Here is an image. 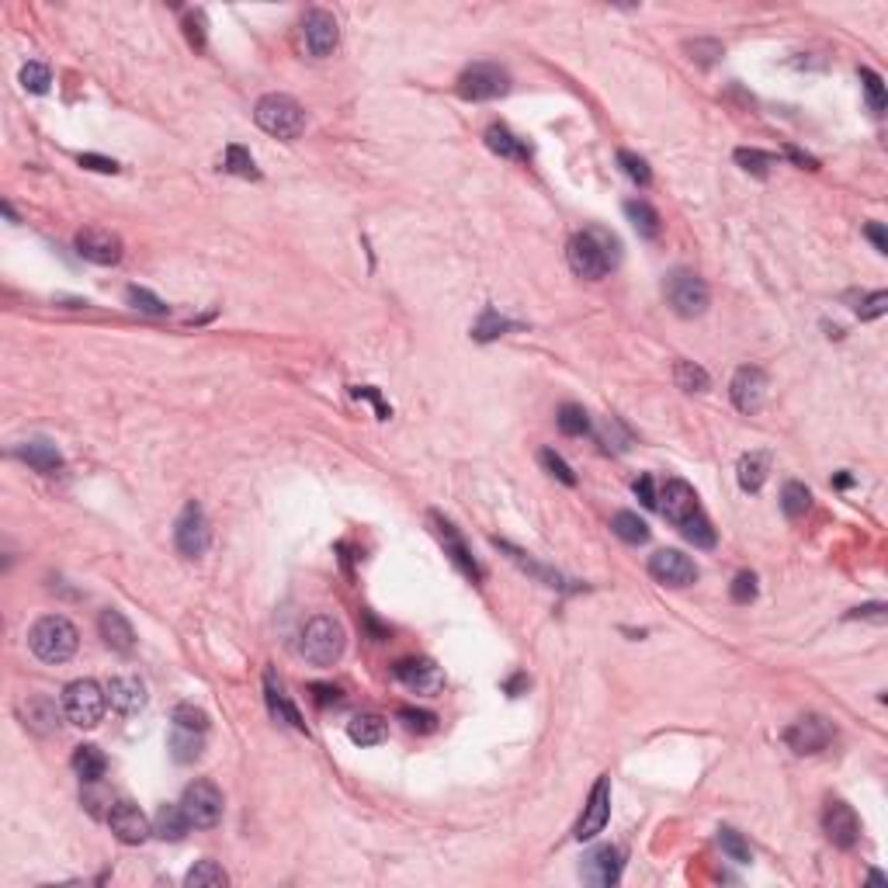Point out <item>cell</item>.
I'll return each mask as SVG.
<instances>
[{"instance_id": "1", "label": "cell", "mask_w": 888, "mask_h": 888, "mask_svg": "<svg viewBox=\"0 0 888 888\" xmlns=\"http://www.w3.org/2000/svg\"><path fill=\"white\" fill-rule=\"evenodd\" d=\"M656 507L663 510V518L674 524L694 549H711L715 545V527H711L708 514L701 510L698 493L683 479H666L663 490H659V497H656Z\"/></svg>"}, {"instance_id": "2", "label": "cell", "mask_w": 888, "mask_h": 888, "mask_svg": "<svg viewBox=\"0 0 888 888\" xmlns=\"http://www.w3.org/2000/svg\"><path fill=\"white\" fill-rule=\"evenodd\" d=\"M614 250H618L614 236H607L604 230H583L566 243V261L573 267V274L587 278V282H601L618 261Z\"/></svg>"}, {"instance_id": "3", "label": "cell", "mask_w": 888, "mask_h": 888, "mask_svg": "<svg viewBox=\"0 0 888 888\" xmlns=\"http://www.w3.org/2000/svg\"><path fill=\"white\" fill-rule=\"evenodd\" d=\"M347 649V631L334 614H316L299 635V656L313 666H334Z\"/></svg>"}, {"instance_id": "4", "label": "cell", "mask_w": 888, "mask_h": 888, "mask_svg": "<svg viewBox=\"0 0 888 888\" xmlns=\"http://www.w3.org/2000/svg\"><path fill=\"white\" fill-rule=\"evenodd\" d=\"M80 631L70 618L63 614H46L28 628V649L39 656L42 663H66L77 653Z\"/></svg>"}, {"instance_id": "5", "label": "cell", "mask_w": 888, "mask_h": 888, "mask_svg": "<svg viewBox=\"0 0 888 888\" xmlns=\"http://www.w3.org/2000/svg\"><path fill=\"white\" fill-rule=\"evenodd\" d=\"M254 122L274 139H299L306 132V111L288 94H264L254 105Z\"/></svg>"}, {"instance_id": "6", "label": "cell", "mask_w": 888, "mask_h": 888, "mask_svg": "<svg viewBox=\"0 0 888 888\" xmlns=\"http://www.w3.org/2000/svg\"><path fill=\"white\" fill-rule=\"evenodd\" d=\"M108 691H101L94 680H74L63 691V711L77 729H94L105 715Z\"/></svg>"}, {"instance_id": "7", "label": "cell", "mask_w": 888, "mask_h": 888, "mask_svg": "<svg viewBox=\"0 0 888 888\" xmlns=\"http://www.w3.org/2000/svg\"><path fill=\"white\" fill-rule=\"evenodd\" d=\"M666 299L674 306V313L683 319H694V316H705L708 302H711V292H708L705 278H698L694 271H674L666 278Z\"/></svg>"}, {"instance_id": "8", "label": "cell", "mask_w": 888, "mask_h": 888, "mask_svg": "<svg viewBox=\"0 0 888 888\" xmlns=\"http://www.w3.org/2000/svg\"><path fill=\"white\" fill-rule=\"evenodd\" d=\"M510 91V74L497 63H472L458 77V94L466 101H493Z\"/></svg>"}, {"instance_id": "9", "label": "cell", "mask_w": 888, "mask_h": 888, "mask_svg": "<svg viewBox=\"0 0 888 888\" xmlns=\"http://www.w3.org/2000/svg\"><path fill=\"white\" fill-rule=\"evenodd\" d=\"M209 542H212V531L205 510L195 500H187L181 518L174 524V545H178V552H181L184 559H202L209 552Z\"/></svg>"}, {"instance_id": "10", "label": "cell", "mask_w": 888, "mask_h": 888, "mask_svg": "<svg viewBox=\"0 0 888 888\" xmlns=\"http://www.w3.org/2000/svg\"><path fill=\"white\" fill-rule=\"evenodd\" d=\"M181 809L195 830H212L222 819V791L212 781H195L184 788Z\"/></svg>"}, {"instance_id": "11", "label": "cell", "mask_w": 888, "mask_h": 888, "mask_svg": "<svg viewBox=\"0 0 888 888\" xmlns=\"http://www.w3.org/2000/svg\"><path fill=\"white\" fill-rule=\"evenodd\" d=\"M340 42V25L337 18L323 7H313L306 18H302V46L313 59H326V56L337 49Z\"/></svg>"}, {"instance_id": "12", "label": "cell", "mask_w": 888, "mask_h": 888, "mask_svg": "<svg viewBox=\"0 0 888 888\" xmlns=\"http://www.w3.org/2000/svg\"><path fill=\"white\" fill-rule=\"evenodd\" d=\"M823 830L830 836V843L840 847V850H850L858 840H861V819H858V812L850 809L847 802H826V809H823Z\"/></svg>"}, {"instance_id": "13", "label": "cell", "mask_w": 888, "mask_h": 888, "mask_svg": "<svg viewBox=\"0 0 888 888\" xmlns=\"http://www.w3.org/2000/svg\"><path fill=\"white\" fill-rule=\"evenodd\" d=\"M607 819H611V778H597L590 798H587V805H583V815H579V823H576L573 836L579 843H583V840H594V836L607 826Z\"/></svg>"}, {"instance_id": "14", "label": "cell", "mask_w": 888, "mask_h": 888, "mask_svg": "<svg viewBox=\"0 0 888 888\" xmlns=\"http://www.w3.org/2000/svg\"><path fill=\"white\" fill-rule=\"evenodd\" d=\"M830 739H833V726L823 718V715H805V718H798L795 726H788L784 732V743L795 750V753H819V750H826L830 746Z\"/></svg>"}, {"instance_id": "15", "label": "cell", "mask_w": 888, "mask_h": 888, "mask_svg": "<svg viewBox=\"0 0 888 888\" xmlns=\"http://www.w3.org/2000/svg\"><path fill=\"white\" fill-rule=\"evenodd\" d=\"M649 576L663 587H691L698 579V566L677 549H659L649 559Z\"/></svg>"}, {"instance_id": "16", "label": "cell", "mask_w": 888, "mask_h": 888, "mask_svg": "<svg viewBox=\"0 0 888 888\" xmlns=\"http://www.w3.org/2000/svg\"><path fill=\"white\" fill-rule=\"evenodd\" d=\"M108 826H111V833L118 836L122 843H129V847L146 843L150 833H153L146 812L139 809V805H132V802H115V805L108 809Z\"/></svg>"}, {"instance_id": "17", "label": "cell", "mask_w": 888, "mask_h": 888, "mask_svg": "<svg viewBox=\"0 0 888 888\" xmlns=\"http://www.w3.org/2000/svg\"><path fill=\"white\" fill-rule=\"evenodd\" d=\"M77 254L83 261L91 264H118L122 261V239L111 233V230H101V226H87L77 233Z\"/></svg>"}, {"instance_id": "18", "label": "cell", "mask_w": 888, "mask_h": 888, "mask_svg": "<svg viewBox=\"0 0 888 888\" xmlns=\"http://www.w3.org/2000/svg\"><path fill=\"white\" fill-rule=\"evenodd\" d=\"M729 396L739 414H757L760 406H763V399H767V375L753 365L739 368V371L732 375Z\"/></svg>"}, {"instance_id": "19", "label": "cell", "mask_w": 888, "mask_h": 888, "mask_svg": "<svg viewBox=\"0 0 888 888\" xmlns=\"http://www.w3.org/2000/svg\"><path fill=\"white\" fill-rule=\"evenodd\" d=\"M622 867H625V861H622V850L618 847H597V850H590L587 858H583V878L590 882V885H601V888H607V885H618L622 882Z\"/></svg>"}, {"instance_id": "20", "label": "cell", "mask_w": 888, "mask_h": 888, "mask_svg": "<svg viewBox=\"0 0 888 888\" xmlns=\"http://www.w3.org/2000/svg\"><path fill=\"white\" fill-rule=\"evenodd\" d=\"M431 524H434V535L441 538L444 552L451 555V562L469 576V579H483V570H479V562L472 559V552H469V545H466V538L458 535V527L451 521H444L441 514H431Z\"/></svg>"}, {"instance_id": "21", "label": "cell", "mask_w": 888, "mask_h": 888, "mask_svg": "<svg viewBox=\"0 0 888 888\" xmlns=\"http://www.w3.org/2000/svg\"><path fill=\"white\" fill-rule=\"evenodd\" d=\"M396 680L417 694H438L444 687V674L434 659H403L396 666Z\"/></svg>"}, {"instance_id": "22", "label": "cell", "mask_w": 888, "mask_h": 888, "mask_svg": "<svg viewBox=\"0 0 888 888\" xmlns=\"http://www.w3.org/2000/svg\"><path fill=\"white\" fill-rule=\"evenodd\" d=\"M108 705L115 708L118 715H135L146 708V683L132 674L108 680Z\"/></svg>"}, {"instance_id": "23", "label": "cell", "mask_w": 888, "mask_h": 888, "mask_svg": "<svg viewBox=\"0 0 888 888\" xmlns=\"http://www.w3.org/2000/svg\"><path fill=\"white\" fill-rule=\"evenodd\" d=\"M264 698H267V711H271V718H274V722H285V726H292V729L306 732V722H302L299 708L288 701L285 683H282V677H278L274 670H267V674H264Z\"/></svg>"}, {"instance_id": "24", "label": "cell", "mask_w": 888, "mask_h": 888, "mask_svg": "<svg viewBox=\"0 0 888 888\" xmlns=\"http://www.w3.org/2000/svg\"><path fill=\"white\" fill-rule=\"evenodd\" d=\"M98 628H101V639H105L108 649H115V653H132L135 649V628L122 611H115V607L101 611Z\"/></svg>"}, {"instance_id": "25", "label": "cell", "mask_w": 888, "mask_h": 888, "mask_svg": "<svg viewBox=\"0 0 888 888\" xmlns=\"http://www.w3.org/2000/svg\"><path fill=\"white\" fill-rule=\"evenodd\" d=\"M18 458H25L31 469L39 472H56L63 469V455H59V448L53 441H46V438H35V441H25L18 444Z\"/></svg>"}, {"instance_id": "26", "label": "cell", "mask_w": 888, "mask_h": 888, "mask_svg": "<svg viewBox=\"0 0 888 888\" xmlns=\"http://www.w3.org/2000/svg\"><path fill=\"white\" fill-rule=\"evenodd\" d=\"M767 472H770V458H767L763 451H750V455H743V458H739V466H736V475H739L743 493H760V490H763V483H767Z\"/></svg>"}, {"instance_id": "27", "label": "cell", "mask_w": 888, "mask_h": 888, "mask_svg": "<svg viewBox=\"0 0 888 888\" xmlns=\"http://www.w3.org/2000/svg\"><path fill=\"white\" fill-rule=\"evenodd\" d=\"M386 732H389L386 718H382V715H371V711L354 715V718L347 722V736H351L354 746H379V743L386 739Z\"/></svg>"}, {"instance_id": "28", "label": "cell", "mask_w": 888, "mask_h": 888, "mask_svg": "<svg viewBox=\"0 0 888 888\" xmlns=\"http://www.w3.org/2000/svg\"><path fill=\"white\" fill-rule=\"evenodd\" d=\"M486 146L503 160H527L531 157V150L524 146L521 139L514 135V132L507 129V126H490L486 129Z\"/></svg>"}, {"instance_id": "29", "label": "cell", "mask_w": 888, "mask_h": 888, "mask_svg": "<svg viewBox=\"0 0 888 888\" xmlns=\"http://www.w3.org/2000/svg\"><path fill=\"white\" fill-rule=\"evenodd\" d=\"M187 830H191V823H187V815H184L181 802H178V805H160L157 823H153V833H157L160 840L178 843V840H184Z\"/></svg>"}, {"instance_id": "30", "label": "cell", "mask_w": 888, "mask_h": 888, "mask_svg": "<svg viewBox=\"0 0 888 888\" xmlns=\"http://www.w3.org/2000/svg\"><path fill=\"white\" fill-rule=\"evenodd\" d=\"M74 770H77V778L83 784H94L105 778L108 760L98 746H77V753H74Z\"/></svg>"}, {"instance_id": "31", "label": "cell", "mask_w": 888, "mask_h": 888, "mask_svg": "<svg viewBox=\"0 0 888 888\" xmlns=\"http://www.w3.org/2000/svg\"><path fill=\"white\" fill-rule=\"evenodd\" d=\"M25 726L35 732H56L59 729V711L49 698H31L25 705Z\"/></svg>"}, {"instance_id": "32", "label": "cell", "mask_w": 888, "mask_h": 888, "mask_svg": "<svg viewBox=\"0 0 888 888\" xmlns=\"http://www.w3.org/2000/svg\"><path fill=\"white\" fill-rule=\"evenodd\" d=\"M611 527H614V535H618L622 542H628V545L649 542V524L642 521L639 514H631V510H618L614 521H611Z\"/></svg>"}, {"instance_id": "33", "label": "cell", "mask_w": 888, "mask_h": 888, "mask_svg": "<svg viewBox=\"0 0 888 888\" xmlns=\"http://www.w3.org/2000/svg\"><path fill=\"white\" fill-rule=\"evenodd\" d=\"M625 215L639 236H646V239H656V236H659V212H656L649 202H625Z\"/></svg>"}, {"instance_id": "34", "label": "cell", "mask_w": 888, "mask_h": 888, "mask_svg": "<svg viewBox=\"0 0 888 888\" xmlns=\"http://www.w3.org/2000/svg\"><path fill=\"white\" fill-rule=\"evenodd\" d=\"M226 882H230V875L215 861H198L184 875V885L187 888H222Z\"/></svg>"}, {"instance_id": "35", "label": "cell", "mask_w": 888, "mask_h": 888, "mask_svg": "<svg viewBox=\"0 0 888 888\" xmlns=\"http://www.w3.org/2000/svg\"><path fill=\"white\" fill-rule=\"evenodd\" d=\"M674 382H677L683 392H705L708 386H711L708 371L701 365H694V361H677V365H674Z\"/></svg>"}, {"instance_id": "36", "label": "cell", "mask_w": 888, "mask_h": 888, "mask_svg": "<svg viewBox=\"0 0 888 888\" xmlns=\"http://www.w3.org/2000/svg\"><path fill=\"white\" fill-rule=\"evenodd\" d=\"M170 750H174V760H195L202 753V732H191V729H181V726H174L170 732Z\"/></svg>"}, {"instance_id": "37", "label": "cell", "mask_w": 888, "mask_h": 888, "mask_svg": "<svg viewBox=\"0 0 888 888\" xmlns=\"http://www.w3.org/2000/svg\"><path fill=\"white\" fill-rule=\"evenodd\" d=\"M718 847H722V854L736 864H750L753 861V850H750V843L743 840V836L736 833L732 826H722L718 830Z\"/></svg>"}, {"instance_id": "38", "label": "cell", "mask_w": 888, "mask_h": 888, "mask_svg": "<svg viewBox=\"0 0 888 888\" xmlns=\"http://www.w3.org/2000/svg\"><path fill=\"white\" fill-rule=\"evenodd\" d=\"M230 174H236V178H250V181H257L261 178V170H257V163H254V157L243 150V146H226V163H222Z\"/></svg>"}, {"instance_id": "39", "label": "cell", "mask_w": 888, "mask_h": 888, "mask_svg": "<svg viewBox=\"0 0 888 888\" xmlns=\"http://www.w3.org/2000/svg\"><path fill=\"white\" fill-rule=\"evenodd\" d=\"M559 431L562 434H570V438H579V434H587L590 431V417H587V410L583 406H576V403H566L562 410H559Z\"/></svg>"}, {"instance_id": "40", "label": "cell", "mask_w": 888, "mask_h": 888, "mask_svg": "<svg viewBox=\"0 0 888 888\" xmlns=\"http://www.w3.org/2000/svg\"><path fill=\"white\" fill-rule=\"evenodd\" d=\"M809 503H812V493L802 486V483H788L781 490V507L788 518H802V514L809 510Z\"/></svg>"}, {"instance_id": "41", "label": "cell", "mask_w": 888, "mask_h": 888, "mask_svg": "<svg viewBox=\"0 0 888 888\" xmlns=\"http://www.w3.org/2000/svg\"><path fill=\"white\" fill-rule=\"evenodd\" d=\"M126 299H129V306H135L139 313H150V316H167V302L157 299L150 288H139V285H129L126 292Z\"/></svg>"}, {"instance_id": "42", "label": "cell", "mask_w": 888, "mask_h": 888, "mask_svg": "<svg viewBox=\"0 0 888 888\" xmlns=\"http://www.w3.org/2000/svg\"><path fill=\"white\" fill-rule=\"evenodd\" d=\"M49 83H53V74H49L46 63H25V66H22V87H25V91H31V94H46Z\"/></svg>"}, {"instance_id": "43", "label": "cell", "mask_w": 888, "mask_h": 888, "mask_svg": "<svg viewBox=\"0 0 888 888\" xmlns=\"http://www.w3.org/2000/svg\"><path fill=\"white\" fill-rule=\"evenodd\" d=\"M736 163L743 167V170H750V174H757V178H767V170L774 167V157L770 153H763V150H736Z\"/></svg>"}, {"instance_id": "44", "label": "cell", "mask_w": 888, "mask_h": 888, "mask_svg": "<svg viewBox=\"0 0 888 888\" xmlns=\"http://www.w3.org/2000/svg\"><path fill=\"white\" fill-rule=\"evenodd\" d=\"M514 323H507L503 316H497V309H486L483 313V319L475 323V330H472V337L475 340H493V337H500L503 330H510Z\"/></svg>"}, {"instance_id": "45", "label": "cell", "mask_w": 888, "mask_h": 888, "mask_svg": "<svg viewBox=\"0 0 888 888\" xmlns=\"http://www.w3.org/2000/svg\"><path fill=\"white\" fill-rule=\"evenodd\" d=\"M174 726L191 729V732H205L209 729V715H205L202 708H195V705H178L174 708Z\"/></svg>"}, {"instance_id": "46", "label": "cell", "mask_w": 888, "mask_h": 888, "mask_svg": "<svg viewBox=\"0 0 888 888\" xmlns=\"http://www.w3.org/2000/svg\"><path fill=\"white\" fill-rule=\"evenodd\" d=\"M538 458H542V466H545L549 475H555V479H559V483H566V486H576V472L570 469V462H566L562 455H555L552 448H545Z\"/></svg>"}, {"instance_id": "47", "label": "cell", "mask_w": 888, "mask_h": 888, "mask_svg": "<svg viewBox=\"0 0 888 888\" xmlns=\"http://www.w3.org/2000/svg\"><path fill=\"white\" fill-rule=\"evenodd\" d=\"M861 80H864V91H867V105H871V111L882 115V111H885V83H882V77H878L875 70L864 66Z\"/></svg>"}, {"instance_id": "48", "label": "cell", "mask_w": 888, "mask_h": 888, "mask_svg": "<svg viewBox=\"0 0 888 888\" xmlns=\"http://www.w3.org/2000/svg\"><path fill=\"white\" fill-rule=\"evenodd\" d=\"M399 722H403L410 732L438 729V715H434V711H417V708H399Z\"/></svg>"}, {"instance_id": "49", "label": "cell", "mask_w": 888, "mask_h": 888, "mask_svg": "<svg viewBox=\"0 0 888 888\" xmlns=\"http://www.w3.org/2000/svg\"><path fill=\"white\" fill-rule=\"evenodd\" d=\"M618 163H622V170H625L635 184H642V187H646V184L653 181V170H649V163H646L642 157H635V153L622 150V153H618Z\"/></svg>"}, {"instance_id": "50", "label": "cell", "mask_w": 888, "mask_h": 888, "mask_svg": "<svg viewBox=\"0 0 888 888\" xmlns=\"http://www.w3.org/2000/svg\"><path fill=\"white\" fill-rule=\"evenodd\" d=\"M687 53H691V59H698L701 66H711L726 49H722V42H715V39H698V42H687Z\"/></svg>"}, {"instance_id": "51", "label": "cell", "mask_w": 888, "mask_h": 888, "mask_svg": "<svg viewBox=\"0 0 888 888\" xmlns=\"http://www.w3.org/2000/svg\"><path fill=\"white\" fill-rule=\"evenodd\" d=\"M757 597V576L753 573H739L732 579V601L736 604H750Z\"/></svg>"}, {"instance_id": "52", "label": "cell", "mask_w": 888, "mask_h": 888, "mask_svg": "<svg viewBox=\"0 0 888 888\" xmlns=\"http://www.w3.org/2000/svg\"><path fill=\"white\" fill-rule=\"evenodd\" d=\"M885 313H888V292H871L861 306H858V316H861V319H878V316H885Z\"/></svg>"}, {"instance_id": "53", "label": "cell", "mask_w": 888, "mask_h": 888, "mask_svg": "<svg viewBox=\"0 0 888 888\" xmlns=\"http://www.w3.org/2000/svg\"><path fill=\"white\" fill-rule=\"evenodd\" d=\"M80 167H91L98 174H118V163L108 157H98V153H80Z\"/></svg>"}, {"instance_id": "54", "label": "cell", "mask_w": 888, "mask_h": 888, "mask_svg": "<svg viewBox=\"0 0 888 888\" xmlns=\"http://www.w3.org/2000/svg\"><path fill=\"white\" fill-rule=\"evenodd\" d=\"M187 39H191V46H205V14L202 11H195V14H187Z\"/></svg>"}, {"instance_id": "55", "label": "cell", "mask_w": 888, "mask_h": 888, "mask_svg": "<svg viewBox=\"0 0 888 888\" xmlns=\"http://www.w3.org/2000/svg\"><path fill=\"white\" fill-rule=\"evenodd\" d=\"M635 497L642 500V507H653V510H656V490H653V475H639V479H635Z\"/></svg>"}, {"instance_id": "56", "label": "cell", "mask_w": 888, "mask_h": 888, "mask_svg": "<svg viewBox=\"0 0 888 888\" xmlns=\"http://www.w3.org/2000/svg\"><path fill=\"white\" fill-rule=\"evenodd\" d=\"M864 236L875 243L878 254H888V236H885V226H882V222H867V226H864Z\"/></svg>"}, {"instance_id": "57", "label": "cell", "mask_w": 888, "mask_h": 888, "mask_svg": "<svg viewBox=\"0 0 888 888\" xmlns=\"http://www.w3.org/2000/svg\"><path fill=\"white\" fill-rule=\"evenodd\" d=\"M351 392H354V396H365V399H371V403H375V410H379V420H389L392 410L382 403V396L371 389V386H365V389H351Z\"/></svg>"}, {"instance_id": "58", "label": "cell", "mask_w": 888, "mask_h": 888, "mask_svg": "<svg viewBox=\"0 0 888 888\" xmlns=\"http://www.w3.org/2000/svg\"><path fill=\"white\" fill-rule=\"evenodd\" d=\"M313 694L319 705H330V701H340L337 687H326V683H313Z\"/></svg>"}, {"instance_id": "59", "label": "cell", "mask_w": 888, "mask_h": 888, "mask_svg": "<svg viewBox=\"0 0 888 888\" xmlns=\"http://www.w3.org/2000/svg\"><path fill=\"white\" fill-rule=\"evenodd\" d=\"M850 618H875V622H885V604H867V607H858Z\"/></svg>"}, {"instance_id": "60", "label": "cell", "mask_w": 888, "mask_h": 888, "mask_svg": "<svg viewBox=\"0 0 888 888\" xmlns=\"http://www.w3.org/2000/svg\"><path fill=\"white\" fill-rule=\"evenodd\" d=\"M784 153H788V157L795 160V163H798V167H809V170H815V167H819V163H815V160H812L809 153H802V150H795V146H788V150H784Z\"/></svg>"}, {"instance_id": "61", "label": "cell", "mask_w": 888, "mask_h": 888, "mask_svg": "<svg viewBox=\"0 0 888 888\" xmlns=\"http://www.w3.org/2000/svg\"><path fill=\"white\" fill-rule=\"evenodd\" d=\"M867 882H871V885H885V875H882V871H871V878H867Z\"/></svg>"}, {"instance_id": "62", "label": "cell", "mask_w": 888, "mask_h": 888, "mask_svg": "<svg viewBox=\"0 0 888 888\" xmlns=\"http://www.w3.org/2000/svg\"><path fill=\"white\" fill-rule=\"evenodd\" d=\"M850 483H854V479H850V475H836V486H840V490H847V486H850Z\"/></svg>"}]
</instances>
